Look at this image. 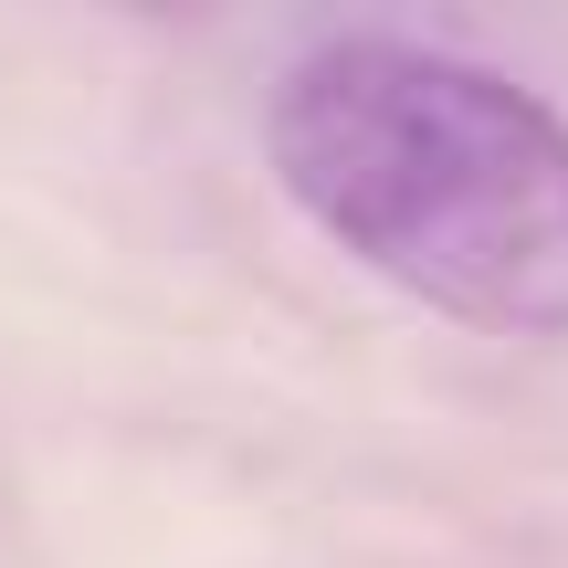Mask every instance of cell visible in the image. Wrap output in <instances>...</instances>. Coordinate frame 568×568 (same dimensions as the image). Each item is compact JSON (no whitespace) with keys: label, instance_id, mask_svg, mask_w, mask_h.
<instances>
[{"label":"cell","instance_id":"cell-1","mask_svg":"<svg viewBox=\"0 0 568 568\" xmlns=\"http://www.w3.org/2000/svg\"><path fill=\"white\" fill-rule=\"evenodd\" d=\"M274 190L389 295L568 337V116L422 32H326L264 95Z\"/></svg>","mask_w":568,"mask_h":568}]
</instances>
